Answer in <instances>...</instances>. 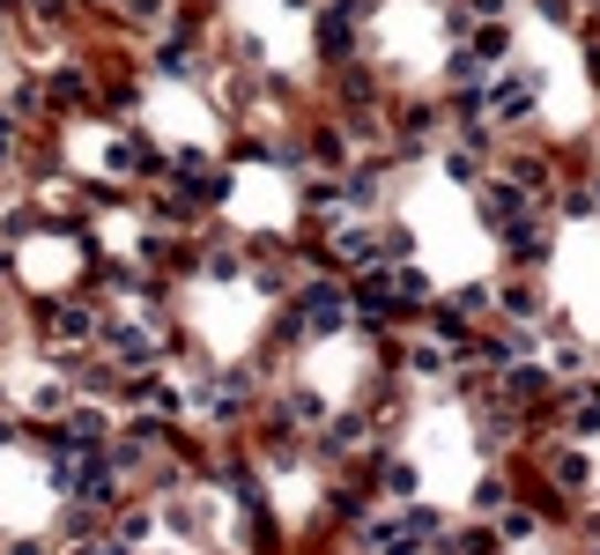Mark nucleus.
<instances>
[{
    "label": "nucleus",
    "mask_w": 600,
    "mask_h": 555,
    "mask_svg": "<svg viewBox=\"0 0 600 555\" xmlns=\"http://www.w3.org/2000/svg\"><path fill=\"white\" fill-rule=\"evenodd\" d=\"M290 326H297V334H341V326H349V282H341V274H312V282H297V296H290Z\"/></svg>",
    "instance_id": "f257e3e1"
},
{
    "label": "nucleus",
    "mask_w": 600,
    "mask_h": 555,
    "mask_svg": "<svg viewBox=\"0 0 600 555\" xmlns=\"http://www.w3.org/2000/svg\"><path fill=\"white\" fill-rule=\"evenodd\" d=\"M30 318H38L45 348H82V341H97V326H104V312L90 296H30Z\"/></svg>",
    "instance_id": "f03ea898"
},
{
    "label": "nucleus",
    "mask_w": 600,
    "mask_h": 555,
    "mask_svg": "<svg viewBox=\"0 0 600 555\" xmlns=\"http://www.w3.org/2000/svg\"><path fill=\"white\" fill-rule=\"evenodd\" d=\"M164 186H171L186 208H223V200H230V170L208 164V156H193V148H178L171 170H164Z\"/></svg>",
    "instance_id": "7ed1b4c3"
},
{
    "label": "nucleus",
    "mask_w": 600,
    "mask_h": 555,
    "mask_svg": "<svg viewBox=\"0 0 600 555\" xmlns=\"http://www.w3.org/2000/svg\"><path fill=\"white\" fill-rule=\"evenodd\" d=\"M97 356L119 363L126 378H134V370H156V334L149 326H126V318H104L97 326Z\"/></svg>",
    "instance_id": "20e7f679"
},
{
    "label": "nucleus",
    "mask_w": 600,
    "mask_h": 555,
    "mask_svg": "<svg viewBox=\"0 0 600 555\" xmlns=\"http://www.w3.org/2000/svg\"><path fill=\"white\" fill-rule=\"evenodd\" d=\"M549 392H556V378H549V363H504L497 370V400H512V408L526 415V422H534V415L549 408Z\"/></svg>",
    "instance_id": "39448f33"
},
{
    "label": "nucleus",
    "mask_w": 600,
    "mask_h": 555,
    "mask_svg": "<svg viewBox=\"0 0 600 555\" xmlns=\"http://www.w3.org/2000/svg\"><path fill=\"white\" fill-rule=\"evenodd\" d=\"M482 112H490L497 126H534V112H541V82H534V74H504V82L482 90Z\"/></svg>",
    "instance_id": "423d86ee"
},
{
    "label": "nucleus",
    "mask_w": 600,
    "mask_h": 555,
    "mask_svg": "<svg viewBox=\"0 0 600 555\" xmlns=\"http://www.w3.org/2000/svg\"><path fill=\"white\" fill-rule=\"evenodd\" d=\"M245 408H252V370H245V363L208 370V422H215V430H238Z\"/></svg>",
    "instance_id": "0eeeda50"
},
{
    "label": "nucleus",
    "mask_w": 600,
    "mask_h": 555,
    "mask_svg": "<svg viewBox=\"0 0 600 555\" xmlns=\"http://www.w3.org/2000/svg\"><path fill=\"white\" fill-rule=\"evenodd\" d=\"M104 170H119V178H141V186H164L171 156H164L149 134H119V142L104 148Z\"/></svg>",
    "instance_id": "6e6552de"
},
{
    "label": "nucleus",
    "mask_w": 600,
    "mask_h": 555,
    "mask_svg": "<svg viewBox=\"0 0 600 555\" xmlns=\"http://www.w3.org/2000/svg\"><path fill=\"white\" fill-rule=\"evenodd\" d=\"M45 104L52 119H67V112H97V82H90V60H60L45 74Z\"/></svg>",
    "instance_id": "1a4fd4ad"
},
{
    "label": "nucleus",
    "mask_w": 600,
    "mask_h": 555,
    "mask_svg": "<svg viewBox=\"0 0 600 555\" xmlns=\"http://www.w3.org/2000/svg\"><path fill=\"white\" fill-rule=\"evenodd\" d=\"M549 252H556V222H549V208H541V216H519L512 222V230H504V260L519 266H549Z\"/></svg>",
    "instance_id": "9d476101"
},
{
    "label": "nucleus",
    "mask_w": 600,
    "mask_h": 555,
    "mask_svg": "<svg viewBox=\"0 0 600 555\" xmlns=\"http://www.w3.org/2000/svg\"><path fill=\"white\" fill-rule=\"evenodd\" d=\"M475 216H482V230H512L519 216H534V200L497 170V178H482V186H475Z\"/></svg>",
    "instance_id": "9b49d317"
},
{
    "label": "nucleus",
    "mask_w": 600,
    "mask_h": 555,
    "mask_svg": "<svg viewBox=\"0 0 600 555\" xmlns=\"http://www.w3.org/2000/svg\"><path fill=\"white\" fill-rule=\"evenodd\" d=\"M438 134H445L438 104H400V112H393V148H400V156H423V148H438Z\"/></svg>",
    "instance_id": "f8f14e48"
},
{
    "label": "nucleus",
    "mask_w": 600,
    "mask_h": 555,
    "mask_svg": "<svg viewBox=\"0 0 600 555\" xmlns=\"http://www.w3.org/2000/svg\"><path fill=\"white\" fill-rule=\"evenodd\" d=\"M526 430H534V422H526V415L512 408V400H497V392H490V408L475 415V437H482V452H512V444H519Z\"/></svg>",
    "instance_id": "ddd939ff"
},
{
    "label": "nucleus",
    "mask_w": 600,
    "mask_h": 555,
    "mask_svg": "<svg viewBox=\"0 0 600 555\" xmlns=\"http://www.w3.org/2000/svg\"><path fill=\"white\" fill-rule=\"evenodd\" d=\"M97 541H104V519H97V504H67V511H60V526H52V548H60V555H67V548H97Z\"/></svg>",
    "instance_id": "4468645a"
},
{
    "label": "nucleus",
    "mask_w": 600,
    "mask_h": 555,
    "mask_svg": "<svg viewBox=\"0 0 600 555\" xmlns=\"http://www.w3.org/2000/svg\"><path fill=\"white\" fill-rule=\"evenodd\" d=\"M312 30H319V52L334 60V67H341V60L356 52V15H349V0H334V8H319V23H312Z\"/></svg>",
    "instance_id": "2eb2a0df"
},
{
    "label": "nucleus",
    "mask_w": 600,
    "mask_h": 555,
    "mask_svg": "<svg viewBox=\"0 0 600 555\" xmlns=\"http://www.w3.org/2000/svg\"><path fill=\"white\" fill-rule=\"evenodd\" d=\"M156 74L164 82H186V74H200V30L186 23L178 38H164V52H156Z\"/></svg>",
    "instance_id": "dca6fc26"
},
{
    "label": "nucleus",
    "mask_w": 600,
    "mask_h": 555,
    "mask_svg": "<svg viewBox=\"0 0 600 555\" xmlns=\"http://www.w3.org/2000/svg\"><path fill=\"white\" fill-rule=\"evenodd\" d=\"M341 208L349 216H378L386 208V170H341Z\"/></svg>",
    "instance_id": "f3484780"
},
{
    "label": "nucleus",
    "mask_w": 600,
    "mask_h": 555,
    "mask_svg": "<svg viewBox=\"0 0 600 555\" xmlns=\"http://www.w3.org/2000/svg\"><path fill=\"white\" fill-rule=\"evenodd\" d=\"M504 178H512L526 200H549V193H556V164H549V156H512V164H504Z\"/></svg>",
    "instance_id": "a211bd4d"
},
{
    "label": "nucleus",
    "mask_w": 600,
    "mask_h": 555,
    "mask_svg": "<svg viewBox=\"0 0 600 555\" xmlns=\"http://www.w3.org/2000/svg\"><path fill=\"white\" fill-rule=\"evenodd\" d=\"M438 555H504V533H497V519H475V526L445 533V548H438Z\"/></svg>",
    "instance_id": "6ab92c4d"
},
{
    "label": "nucleus",
    "mask_w": 600,
    "mask_h": 555,
    "mask_svg": "<svg viewBox=\"0 0 600 555\" xmlns=\"http://www.w3.org/2000/svg\"><path fill=\"white\" fill-rule=\"evenodd\" d=\"M497 304H504V318H512V326H541V312H549L534 282H512V290H497Z\"/></svg>",
    "instance_id": "aec40b11"
},
{
    "label": "nucleus",
    "mask_w": 600,
    "mask_h": 555,
    "mask_svg": "<svg viewBox=\"0 0 600 555\" xmlns=\"http://www.w3.org/2000/svg\"><path fill=\"white\" fill-rule=\"evenodd\" d=\"M364 437H371V415H326V452H364Z\"/></svg>",
    "instance_id": "412c9836"
},
{
    "label": "nucleus",
    "mask_w": 600,
    "mask_h": 555,
    "mask_svg": "<svg viewBox=\"0 0 600 555\" xmlns=\"http://www.w3.org/2000/svg\"><path fill=\"white\" fill-rule=\"evenodd\" d=\"M275 408L290 415L297 430H319V422H326V392H312V386H290V392L275 400Z\"/></svg>",
    "instance_id": "4be33fe9"
},
{
    "label": "nucleus",
    "mask_w": 600,
    "mask_h": 555,
    "mask_svg": "<svg viewBox=\"0 0 600 555\" xmlns=\"http://www.w3.org/2000/svg\"><path fill=\"white\" fill-rule=\"evenodd\" d=\"M556 216H571V222H586V216H600V200H593V178H564V186H556Z\"/></svg>",
    "instance_id": "5701e85b"
},
{
    "label": "nucleus",
    "mask_w": 600,
    "mask_h": 555,
    "mask_svg": "<svg viewBox=\"0 0 600 555\" xmlns=\"http://www.w3.org/2000/svg\"><path fill=\"white\" fill-rule=\"evenodd\" d=\"M497 533H504V548H526V541L541 533V511H534V504H504L497 511Z\"/></svg>",
    "instance_id": "b1692460"
},
{
    "label": "nucleus",
    "mask_w": 600,
    "mask_h": 555,
    "mask_svg": "<svg viewBox=\"0 0 600 555\" xmlns=\"http://www.w3.org/2000/svg\"><path fill=\"white\" fill-rule=\"evenodd\" d=\"M504 504H519V482H512V474H482L475 482V519H497Z\"/></svg>",
    "instance_id": "393cba45"
},
{
    "label": "nucleus",
    "mask_w": 600,
    "mask_h": 555,
    "mask_svg": "<svg viewBox=\"0 0 600 555\" xmlns=\"http://www.w3.org/2000/svg\"><path fill=\"white\" fill-rule=\"evenodd\" d=\"M371 489H386V496H415V467L408 459H371Z\"/></svg>",
    "instance_id": "a878e982"
},
{
    "label": "nucleus",
    "mask_w": 600,
    "mask_h": 555,
    "mask_svg": "<svg viewBox=\"0 0 600 555\" xmlns=\"http://www.w3.org/2000/svg\"><path fill=\"white\" fill-rule=\"evenodd\" d=\"M467 52H475L482 67H497V60H512V30H504V23H475V38H467Z\"/></svg>",
    "instance_id": "bb28decb"
},
{
    "label": "nucleus",
    "mask_w": 600,
    "mask_h": 555,
    "mask_svg": "<svg viewBox=\"0 0 600 555\" xmlns=\"http://www.w3.org/2000/svg\"><path fill=\"white\" fill-rule=\"evenodd\" d=\"M400 363H408L415 378H452V348H438V341H415Z\"/></svg>",
    "instance_id": "cd10ccee"
},
{
    "label": "nucleus",
    "mask_w": 600,
    "mask_h": 555,
    "mask_svg": "<svg viewBox=\"0 0 600 555\" xmlns=\"http://www.w3.org/2000/svg\"><path fill=\"white\" fill-rule=\"evenodd\" d=\"M119 23H126V30H156V23H171V0H119Z\"/></svg>",
    "instance_id": "c85d7f7f"
},
{
    "label": "nucleus",
    "mask_w": 600,
    "mask_h": 555,
    "mask_svg": "<svg viewBox=\"0 0 600 555\" xmlns=\"http://www.w3.org/2000/svg\"><path fill=\"white\" fill-rule=\"evenodd\" d=\"M304 208L312 216H341V178H304Z\"/></svg>",
    "instance_id": "c756f323"
},
{
    "label": "nucleus",
    "mask_w": 600,
    "mask_h": 555,
    "mask_svg": "<svg viewBox=\"0 0 600 555\" xmlns=\"http://www.w3.org/2000/svg\"><path fill=\"white\" fill-rule=\"evenodd\" d=\"M445 304H452V312H460V318H482V312H490V304H497V290H490V282H467V290H452Z\"/></svg>",
    "instance_id": "7c9ffc66"
},
{
    "label": "nucleus",
    "mask_w": 600,
    "mask_h": 555,
    "mask_svg": "<svg viewBox=\"0 0 600 555\" xmlns=\"http://www.w3.org/2000/svg\"><path fill=\"white\" fill-rule=\"evenodd\" d=\"M15 164H23V119L0 112V170H15Z\"/></svg>",
    "instance_id": "2f4dec72"
},
{
    "label": "nucleus",
    "mask_w": 600,
    "mask_h": 555,
    "mask_svg": "<svg viewBox=\"0 0 600 555\" xmlns=\"http://www.w3.org/2000/svg\"><path fill=\"white\" fill-rule=\"evenodd\" d=\"M445 170H452V186H482V156H475V148H452Z\"/></svg>",
    "instance_id": "473e14b6"
},
{
    "label": "nucleus",
    "mask_w": 600,
    "mask_h": 555,
    "mask_svg": "<svg viewBox=\"0 0 600 555\" xmlns=\"http://www.w3.org/2000/svg\"><path fill=\"white\" fill-rule=\"evenodd\" d=\"M534 15H549V23H578L571 0H534Z\"/></svg>",
    "instance_id": "72a5a7b5"
},
{
    "label": "nucleus",
    "mask_w": 600,
    "mask_h": 555,
    "mask_svg": "<svg viewBox=\"0 0 600 555\" xmlns=\"http://www.w3.org/2000/svg\"><path fill=\"white\" fill-rule=\"evenodd\" d=\"M0 555H52V541H30V533H23V541H8Z\"/></svg>",
    "instance_id": "f704fd0d"
},
{
    "label": "nucleus",
    "mask_w": 600,
    "mask_h": 555,
    "mask_svg": "<svg viewBox=\"0 0 600 555\" xmlns=\"http://www.w3.org/2000/svg\"><path fill=\"white\" fill-rule=\"evenodd\" d=\"M586 74H593V90H600V45H593V60H586Z\"/></svg>",
    "instance_id": "c9c22d12"
},
{
    "label": "nucleus",
    "mask_w": 600,
    "mask_h": 555,
    "mask_svg": "<svg viewBox=\"0 0 600 555\" xmlns=\"http://www.w3.org/2000/svg\"><path fill=\"white\" fill-rule=\"evenodd\" d=\"M593 200H600V170H593Z\"/></svg>",
    "instance_id": "e433bc0d"
}]
</instances>
